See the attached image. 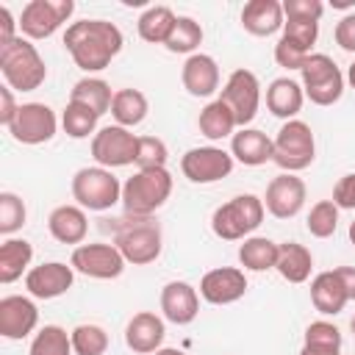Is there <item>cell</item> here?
<instances>
[{
    "label": "cell",
    "instance_id": "obj_1",
    "mask_svg": "<svg viewBox=\"0 0 355 355\" xmlns=\"http://www.w3.org/2000/svg\"><path fill=\"white\" fill-rule=\"evenodd\" d=\"M122 31L105 19H78L64 31V47L83 72L105 69L122 50Z\"/></svg>",
    "mask_w": 355,
    "mask_h": 355
},
{
    "label": "cell",
    "instance_id": "obj_2",
    "mask_svg": "<svg viewBox=\"0 0 355 355\" xmlns=\"http://www.w3.org/2000/svg\"><path fill=\"white\" fill-rule=\"evenodd\" d=\"M0 72L11 92H33L47 78V64L31 39L17 36L0 47Z\"/></svg>",
    "mask_w": 355,
    "mask_h": 355
},
{
    "label": "cell",
    "instance_id": "obj_3",
    "mask_svg": "<svg viewBox=\"0 0 355 355\" xmlns=\"http://www.w3.org/2000/svg\"><path fill=\"white\" fill-rule=\"evenodd\" d=\"M114 244L122 258L133 266H147L161 255V225L153 216H125L116 219Z\"/></svg>",
    "mask_w": 355,
    "mask_h": 355
},
{
    "label": "cell",
    "instance_id": "obj_4",
    "mask_svg": "<svg viewBox=\"0 0 355 355\" xmlns=\"http://www.w3.org/2000/svg\"><path fill=\"white\" fill-rule=\"evenodd\" d=\"M172 194L169 169H139L122 183V205L130 216H153Z\"/></svg>",
    "mask_w": 355,
    "mask_h": 355
},
{
    "label": "cell",
    "instance_id": "obj_5",
    "mask_svg": "<svg viewBox=\"0 0 355 355\" xmlns=\"http://www.w3.org/2000/svg\"><path fill=\"white\" fill-rule=\"evenodd\" d=\"M263 200L255 194H236L233 200L222 202L214 216H211V230L225 239V241H239V239H250L252 230H258V225L263 222Z\"/></svg>",
    "mask_w": 355,
    "mask_h": 355
},
{
    "label": "cell",
    "instance_id": "obj_6",
    "mask_svg": "<svg viewBox=\"0 0 355 355\" xmlns=\"http://www.w3.org/2000/svg\"><path fill=\"white\" fill-rule=\"evenodd\" d=\"M275 141V155L272 161L283 169V172H302L313 164L316 158V141H313V130L308 122L302 119H288L283 122V128L277 130Z\"/></svg>",
    "mask_w": 355,
    "mask_h": 355
},
{
    "label": "cell",
    "instance_id": "obj_7",
    "mask_svg": "<svg viewBox=\"0 0 355 355\" xmlns=\"http://www.w3.org/2000/svg\"><path fill=\"white\" fill-rule=\"evenodd\" d=\"M72 197L83 211H108L122 200V183L105 166H83L72 178Z\"/></svg>",
    "mask_w": 355,
    "mask_h": 355
},
{
    "label": "cell",
    "instance_id": "obj_8",
    "mask_svg": "<svg viewBox=\"0 0 355 355\" xmlns=\"http://www.w3.org/2000/svg\"><path fill=\"white\" fill-rule=\"evenodd\" d=\"M302 92L316 105H333L344 94V75L338 64L324 53H311L302 64Z\"/></svg>",
    "mask_w": 355,
    "mask_h": 355
},
{
    "label": "cell",
    "instance_id": "obj_9",
    "mask_svg": "<svg viewBox=\"0 0 355 355\" xmlns=\"http://www.w3.org/2000/svg\"><path fill=\"white\" fill-rule=\"evenodd\" d=\"M219 100L233 111L236 125L239 128H247L255 119L258 105H261V83H258L255 72H250L244 67L241 69H233L230 78L222 86Z\"/></svg>",
    "mask_w": 355,
    "mask_h": 355
},
{
    "label": "cell",
    "instance_id": "obj_10",
    "mask_svg": "<svg viewBox=\"0 0 355 355\" xmlns=\"http://www.w3.org/2000/svg\"><path fill=\"white\" fill-rule=\"evenodd\" d=\"M72 0H31L17 22L25 39H47L72 17Z\"/></svg>",
    "mask_w": 355,
    "mask_h": 355
},
{
    "label": "cell",
    "instance_id": "obj_11",
    "mask_svg": "<svg viewBox=\"0 0 355 355\" xmlns=\"http://www.w3.org/2000/svg\"><path fill=\"white\" fill-rule=\"evenodd\" d=\"M136 147L139 136H133L122 125H105L92 136V158L97 161V166L105 169L136 164Z\"/></svg>",
    "mask_w": 355,
    "mask_h": 355
},
{
    "label": "cell",
    "instance_id": "obj_12",
    "mask_svg": "<svg viewBox=\"0 0 355 355\" xmlns=\"http://www.w3.org/2000/svg\"><path fill=\"white\" fill-rule=\"evenodd\" d=\"M125 258L122 252L116 250V244H78L72 250V258H69V266L86 277H94V280H114L125 272Z\"/></svg>",
    "mask_w": 355,
    "mask_h": 355
},
{
    "label": "cell",
    "instance_id": "obj_13",
    "mask_svg": "<svg viewBox=\"0 0 355 355\" xmlns=\"http://www.w3.org/2000/svg\"><path fill=\"white\" fill-rule=\"evenodd\" d=\"M58 119L55 111L44 103H22L14 122L8 125V133L19 144H44L55 136Z\"/></svg>",
    "mask_w": 355,
    "mask_h": 355
},
{
    "label": "cell",
    "instance_id": "obj_14",
    "mask_svg": "<svg viewBox=\"0 0 355 355\" xmlns=\"http://www.w3.org/2000/svg\"><path fill=\"white\" fill-rule=\"evenodd\" d=\"M180 169L191 183H216L233 172V155L222 147H191L180 158Z\"/></svg>",
    "mask_w": 355,
    "mask_h": 355
},
{
    "label": "cell",
    "instance_id": "obj_15",
    "mask_svg": "<svg viewBox=\"0 0 355 355\" xmlns=\"http://www.w3.org/2000/svg\"><path fill=\"white\" fill-rule=\"evenodd\" d=\"M308 197L305 180L291 175V172H280L277 178L269 180L266 186V197H263V208L275 216V219H291L302 211Z\"/></svg>",
    "mask_w": 355,
    "mask_h": 355
},
{
    "label": "cell",
    "instance_id": "obj_16",
    "mask_svg": "<svg viewBox=\"0 0 355 355\" xmlns=\"http://www.w3.org/2000/svg\"><path fill=\"white\" fill-rule=\"evenodd\" d=\"M72 283H75V269L61 261L39 263L25 275V288L36 300H55V297L67 294L72 288Z\"/></svg>",
    "mask_w": 355,
    "mask_h": 355
},
{
    "label": "cell",
    "instance_id": "obj_17",
    "mask_svg": "<svg viewBox=\"0 0 355 355\" xmlns=\"http://www.w3.org/2000/svg\"><path fill=\"white\" fill-rule=\"evenodd\" d=\"M247 291V277L244 269L239 266H216L202 275L200 280V297L211 305H230L241 300Z\"/></svg>",
    "mask_w": 355,
    "mask_h": 355
},
{
    "label": "cell",
    "instance_id": "obj_18",
    "mask_svg": "<svg viewBox=\"0 0 355 355\" xmlns=\"http://www.w3.org/2000/svg\"><path fill=\"white\" fill-rule=\"evenodd\" d=\"M39 324V311L33 305V300L22 297V294H8L0 300V336L19 341L25 336H31Z\"/></svg>",
    "mask_w": 355,
    "mask_h": 355
},
{
    "label": "cell",
    "instance_id": "obj_19",
    "mask_svg": "<svg viewBox=\"0 0 355 355\" xmlns=\"http://www.w3.org/2000/svg\"><path fill=\"white\" fill-rule=\"evenodd\" d=\"M161 313L172 324H191L200 313L197 288L186 280H169L161 288Z\"/></svg>",
    "mask_w": 355,
    "mask_h": 355
},
{
    "label": "cell",
    "instance_id": "obj_20",
    "mask_svg": "<svg viewBox=\"0 0 355 355\" xmlns=\"http://www.w3.org/2000/svg\"><path fill=\"white\" fill-rule=\"evenodd\" d=\"M166 336L164 319L155 316L153 311H139L136 316H130V322L125 324V344L139 352V355H153L161 349Z\"/></svg>",
    "mask_w": 355,
    "mask_h": 355
},
{
    "label": "cell",
    "instance_id": "obj_21",
    "mask_svg": "<svg viewBox=\"0 0 355 355\" xmlns=\"http://www.w3.org/2000/svg\"><path fill=\"white\" fill-rule=\"evenodd\" d=\"M180 80L191 97H211L219 89V64L208 53H194L186 58Z\"/></svg>",
    "mask_w": 355,
    "mask_h": 355
},
{
    "label": "cell",
    "instance_id": "obj_22",
    "mask_svg": "<svg viewBox=\"0 0 355 355\" xmlns=\"http://www.w3.org/2000/svg\"><path fill=\"white\" fill-rule=\"evenodd\" d=\"M230 155L244 166H261L272 161L275 141L258 128H239L230 139Z\"/></svg>",
    "mask_w": 355,
    "mask_h": 355
},
{
    "label": "cell",
    "instance_id": "obj_23",
    "mask_svg": "<svg viewBox=\"0 0 355 355\" xmlns=\"http://www.w3.org/2000/svg\"><path fill=\"white\" fill-rule=\"evenodd\" d=\"M241 25L252 36H272L283 31V3L280 0H250L241 8Z\"/></svg>",
    "mask_w": 355,
    "mask_h": 355
},
{
    "label": "cell",
    "instance_id": "obj_24",
    "mask_svg": "<svg viewBox=\"0 0 355 355\" xmlns=\"http://www.w3.org/2000/svg\"><path fill=\"white\" fill-rule=\"evenodd\" d=\"M47 230L61 244H83L89 233V219L80 205H58L47 216Z\"/></svg>",
    "mask_w": 355,
    "mask_h": 355
},
{
    "label": "cell",
    "instance_id": "obj_25",
    "mask_svg": "<svg viewBox=\"0 0 355 355\" xmlns=\"http://www.w3.org/2000/svg\"><path fill=\"white\" fill-rule=\"evenodd\" d=\"M311 302L324 316H336V313L344 311V305L349 302V297H347V288H344V283H341V277H338L336 269L319 272L311 280Z\"/></svg>",
    "mask_w": 355,
    "mask_h": 355
},
{
    "label": "cell",
    "instance_id": "obj_26",
    "mask_svg": "<svg viewBox=\"0 0 355 355\" xmlns=\"http://www.w3.org/2000/svg\"><path fill=\"white\" fill-rule=\"evenodd\" d=\"M302 103H305L302 83H297L291 78H275L266 89V108L286 122L297 119V114L302 111Z\"/></svg>",
    "mask_w": 355,
    "mask_h": 355
},
{
    "label": "cell",
    "instance_id": "obj_27",
    "mask_svg": "<svg viewBox=\"0 0 355 355\" xmlns=\"http://www.w3.org/2000/svg\"><path fill=\"white\" fill-rule=\"evenodd\" d=\"M275 269L288 283H305L311 277V269H313V255L300 241H283V244H277V263H275Z\"/></svg>",
    "mask_w": 355,
    "mask_h": 355
},
{
    "label": "cell",
    "instance_id": "obj_28",
    "mask_svg": "<svg viewBox=\"0 0 355 355\" xmlns=\"http://www.w3.org/2000/svg\"><path fill=\"white\" fill-rule=\"evenodd\" d=\"M31 258H33V247L25 239H6L0 244V283H14L22 277V272L28 275L31 269Z\"/></svg>",
    "mask_w": 355,
    "mask_h": 355
},
{
    "label": "cell",
    "instance_id": "obj_29",
    "mask_svg": "<svg viewBox=\"0 0 355 355\" xmlns=\"http://www.w3.org/2000/svg\"><path fill=\"white\" fill-rule=\"evenodd\" d=\"M197 125H200V133H202L205 139H211V141H219V139H225V136H233L236 128H239L233 111H230L219 97L211 100V103L200 111Z\"/></svg>",
    "mask_w": 355,
    "mask_h": 355
},
{
    "label": "cell",
    "instance_id": "obj_30",
    "mask_svg": "<svg viewBox=\"0 0 355 355\" xmlns=\"http://www.w3.org/2000/svg\"><path fill=\"white\" fill-rule=\"evenodd\" d=\"M150 111L147 97L139 89H119L114 92V103H111V116L116 119V125L122 128H136L144 122Z\"/></svg>",
    "mask_w": 355,
    "mask_h": 355
},
{
    "label": "cell",
    "instance_id": "obj_31",
    "mask_svg": "<svg viewBox=\"0 0 355 355\" xmlns=\"http://www.w3.org/2000/svg\"><path fill=\"white\" fill-rule=\"evenodd\" d=\"M175 22H178V17H175V11L169 6H150L139 17L136 28H139V36L144 42H150V44H166Z\"/></svg>",
    "mask_w": 355,
    "mask_h": 355
},
{
    "label": "cell",
    "instance_id": "obj_32",
    "mask_svg": "<svg viewBox=\"0 0 355 355\" xmlns=\"http://www.w3.org/2000/svg\"><path fill=\"white\" fill-rule=\"evenodd\" d=\"M239 261L250 272L275 269V263H277V244L272 239H266V236H250L239 247Z\"/></svg>",
    "mask_w": 355,
    "mask_h": 355
},
{
    "label": "cell",
    "instance_id": "obj_33",
    "mask_svg": "<svg viewBox=\"0 0 355 355\" xmlns=\"http://www.w3.org/2000/svg\"><path fill=\"white\" fill-rule=\"evenodd\" d=\"M69 100L83 103V105H89L94 114H100V116H103L105 111H111L114 92H111V86H108L103 78H80V80L72 86Z\"/></svg>",
    "mask_w": 355,
    "mask_h": 355
},
{
    "label": "cell",
    "instance_id": "obj_34",
    "mask_svg": "<svg viewBox=\"0 0 355 355\" xmlns=\"http://www.w3.org/2000/svg\"><path fill=\"white\" fill-rule=\"evenodd\" d=\"M97 119H100V114H94L89 105L75 103V100H69L67 108H64V114H61V125H64V133H67L69 139H86V136H94V130H97Z\"/></svg>",
    "mask_w": 355,
    "mask_h": 355
},
{
    "label": "cell",
    "instance_id": "obj_35",
    "mask_svg": "<svg viewBox=\"0 0 355 355\" xmlns=\"http://www.w3.org/2000/svg\"><path fill=\"white\" fill-rule=\"evenodd\" d=\"M72 352H75L72 349V338L58 324H44L33 336L31 349H28V355H72Z\"/></svg>",
    "mask_w": 355,
    "mask_h": 355
},
{
    "label": "cell",
    "instance_id": "obj_36",
    "mask_svg": "<svg viewBox=\"0 0 355 355\" xmlns=\"http://www.w3.org/2000/svg\"><path fill=\"white\" fill-rule=\"evenodd\" d=\"M200 42H202L200 22L191 19V17H178V22H175V28H172V33H169V39H166L164 47L169 53H191L194 55V50L200 47Z\"/></svg>",
    "mask_w": 355,
    "mask_h": 355
},
{
    "label": "cell",
    "instance_id": "obj_37",
    "mask_svg": "<svg viewBox=\"0 0 355 355\" xmlns=\"http://www.w3.org/2000/svg\"><path fill=\"white\" fill-rule=\"evenodd\" d=\"M305 227L313 239H330L338 227V205L333 200H319L311 208V214L305 219Z\"/></svg>",
    "mask_w": 355,
    "mask_h": 355
},
{
    "label": "cell",
    "instance_id": "obj_38",
    "mask_svg": "<svg viewBox=\"0 0 355 355\" xmlns=\"http://www.w3.org/2000/svg\"><path fill=\"white\" fill-rule=\"evenodd\" d=\"M69 338L75 355H105L108 349V333L100 324H78Z\"/></svg>",
    "mask_w": 355,
    "mask_h": 355
},
{
    "label": "cell",
    "instance_id": "obj_39",
    "mask_svg": "<svg viewBox=\"0 0 355 355\" xmlns=\"http://www.w3.org/2000/svg\"><path fill=\"white\" fill-rule=\"evenodd\" d=\"M25 219H28V208H25L22 197L14 191H3L0 194V233L3 236L17 233L25 225Z\"/></svg>",
    "mask_w": 355,
    "mask_h": 355
},
{
    "label": "cell",
    "instance_id": "obj_40",
    "mask_svg": "<svg viewBox=\"0 0 355 355\" xmlns=\"http://www.w3.org/2000/svg\"><path fill=\"white\" fill-rule=\"evenodd\" d=\"M166 158H169V150L158 136H139V147H136L139 169H164Z\"/></svg>",
    "mask_w": 355,
    "mask_h": 355
},
{
    "label": "cell",
    "instance_id": "obj_41",
    "mask_svg": "<svg viewBox=\"0 0 355 355\" xmlns=\"http://www.w3.org/2000/svg\"><path fill=\"white\" fill-rule=\"evenodd\" d=\"M316 36H319V22H286L283 33H280L283 42H288L291 47H297L305 55H311V47L316 44Z\"/></svg>",
    "mask_w": 355,
    "mask_h": 355
},
{
    "label": "cell",
    "instance_id": "obj_42",
    "mask_svg": "<svg viewBox=\"0 0 355 355\" xmlns=\"http://www.w3.org/2000/svg\"><path fill=\"white\" fill-rule=\"evenodd\" d=\"M322 14H324L322 0H283L286 22H319Z\"/></svg>",
    "mask_w": 355,
    "mask_h": 355
},
{
    "label": "cell",
    "instance_id": "obj_43",
    "mask_svg": "<svg viewBox=\"0 0 355 355\" xmlns=\"http://www.w3.org/2000/svg\"><path fill=\"white\" fill-rule=\"evenodd\" d=\"M305 344H319V347H338V349H341L344 338H341V330H338L333 322H324V319H319V322H311V324L305 327Z\"/></svg>",
    "mask_w": 355,
    "mask_h": 355
},
{
    "label": "cell",
    "instance_id": "obj_44",
    "mask_svg": "<svg viewBox=\"0 0 355 355\" xmlns=\"http://www.w3.org/2000/svg\"><path fill=\"white\" fill-rule=\"evenodd\" d=\"M333 36H336V44H338L341 50L355 53V11H352V14H344V17L336 22Z\"/></svg>",
    "mask_w": 355,
    "mask_h": 355
},
{
    "label": "cell",
    "instance_id": "obj_45",
    "mask_svg": "<svg viewBox=\"0 0 355 355\" xmlns=\"http://www.w3.org/2000/svg\"><path fill=\"white\" fill-rule=\"evenodd\" d=\"M333 202L338 208H355V172L344 175L333 189Z\"/></svg>",
    "mask_w": 355,
    "mask_h": 355
},
{
    "label": "cell",
    "instance_id": "obj_46",
    "mask_svg": "<svg viewBox=\"0 0 355 355\" xmlns=\"http://www.w3.org/2000/svg\"><path fill=\"white\" fill-rule=\"evenodd\" d=\"M17 111H19V105L14 103V92L8 86H3L0 89V125L8 128L14 122V116H17Z\"/></svg>",
    "mask_w": 355,
    "mask_h": 355
},
{
    "label": "cell",
    "instance_id": "obj_47",
    "mask_svg": "<svg viewBox=\"0 0 355 355\" xmlns=\"http://www.w3.org/2000/svg\"><path fill=\"white\" fill-rule=\"evenodd\" d=\"M17 28H19V22H14L8 6H0V47L17 39Z\"/></svg>",
    "mask_w": 355,
    "mask_h": 355
},
{
    "label": "cell",
    "instance_id": "obj_48",
    "mask_svg": "<svg viewBox=\"0 0 355 355\" xmlns=\"http://www.w3.org/2000/svg\"><path fill=\"white\" fill-rule=\"evenodd\" d=\"M336 272H338V277H341V283L347 288V297L355 300V266H338Z\"/></svg>",
    "mask_w": 355,
    "mask_h": 355
},
{
    "label": "cell",
    "instance_id": "obj_49",
    "mask_svg": "<svg viewBox=\"0 0 355 355\" xmlns=\"http://www.w3.org/2000/svg\"><path fill=\"white\" fill-rule=\"evenodd\" d=\"M300 355H341L338 347H319V344H302Z\"/></svg>",
    "mask_w": 355,
    "mask_h": 355
},
{
    "label": "cell",
    "instance_id": "obj_50",
    "mask_svg": "<svg viewBox=\"0 0 355 355\" xmlns=\"http://www.w3.org/2000/svg\"><path fill=\"white\" fill-rule=\"evenodd\" d=\"M153 355H186V352H180V349H172V347H161L158 352H153Z\"/></svg>",
    "mask_w": 355,
    "mask_h": 355
},
{
    "label": "cell",
    "instance_id": "obj_51",
    "mask_svg": "<svg viewBox=\"0 0 355 355\" xmlns=\"http://www.w3.org/2000/svg\"><path fill=\"white\" fill-rule=\"evenodd\" d=\"M347 80H349V86L355 89V61L349 64V69H347Z\"/></svg>",
    "mask_w": 355,
    "mask_h": 355
},
{
    "label": "cell",
    "instance_id": "obj_52",
    "mask_svg": "<svg viewBox=\"0 0 355 355\" xmlns=\"http://www.w3.org/2000/svg\"><path fill=\"white\" fill-rule=\"evenodd\" d=\"M333 6H336V8H347V6H352V3H349V0H336Z\"/></svg>",
    "mask_w": 355,
    "mask_h": 355
},
{
    "label": "cell",
    "instance_id": "obj_53",
    "mask_svg": "<svg viewBox=\"0 0 355 355\" xmlns=\"http://www.w3.org/2000/svg\"><path fill=\"white\" fill-rule=\"evenodd\" d=\"M349 241H352V244H355V222H352V225H349Z\"/></svg>",
    "mask_w": 355,
    "mask_h": 355
},
{
    "label": "cell",
    "instance_id": "obj_54",
    "mask_svg": "<svg viewBox=\"0 0 355 355\" xmlns=\"http://www.w3.org/2000/svg\"><path fill=\"white\" fill-rule=\"evenodd\" d=\"M349 327H352V333H355V316H352V322H349Z\"/></svg>",
    "mask_w": 355,
    "mask_h": 355
}]
</instances>
